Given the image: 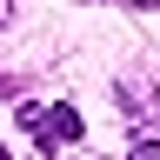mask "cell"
<instances>
[{
	"label": "cell",
	"instance_id": "cell-3",
	"mask_svg": "<svg viewBox=\"0 0 160 160\" xmlns=\"http://www.w3.org/2000/svg\"><path fill=\"white\" fill-rule=\"evenodd\" d=\"M0 27H7V0H0Z\"/></svg>",
	"mask_w": 160,
	"mask_h": 160
},
{
	"label": "cell",
	"instance_id": "cell-2",
	"mask_svg": "<svg viewBox=\"0 0 160 160\" xmlns=\"http://www.w3.org/2000/svg\"><path fill=\"white\" fill-rule=\"evenodd\" d=\"M127 160H160V147H153V140H140V147H133Z\"/></svg>",
	"mask_w": 160,
	"mask_h": 160
},
{
	"label": "cell",
	"instance_id": "cell-1",
	"mask_svg": "<svg viewBox=\"0 0 160 160\" xmlns=\"http://www.w3.org/2000/svg\"><path fill=\"white\" fill-rule=\"evenodd\" d=\"M20 127L33 133L40 153H53V147H73L80 140V113L73 107H53V100H20Z\"/></svg>",
	"mask_w": 160,
	"mask_h": 160
},
{
	"label": "cell",
	"instance_id": "cell-4",
	"mask_svg": "<svg viewBox=\"0 0 160 160\" xmlns=\"http://www.w3.org/2000/svg\"><path fill=\"white\" fill-rule=\"evenodd\" d=\"M140 7H160V0H140Z\"/></svg>",
	"mask_w": 160,
	"mask_h": 160
},
{
	"label": "cell",
	"instance_id": "cell-5",
	"mask_svg": "<svg viewBox=\"0 0 160 160\" xmlns=\"http://www.w3.org/2000/svg\"><path fill=\"white\" fill-rule=\"evenodd\" d=\"M0 160H7V147H0Z\"/></svg>",
	"mask_w": 160,
	"mask_h": 160
}]
</instances>
